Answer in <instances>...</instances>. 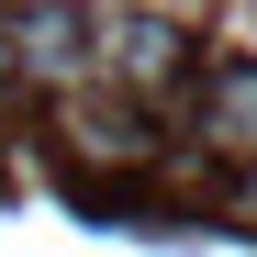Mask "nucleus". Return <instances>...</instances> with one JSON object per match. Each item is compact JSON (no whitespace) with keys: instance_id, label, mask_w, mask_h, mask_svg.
Returning a JSON list of instances; mask_svg holds the SVG:
<instances>
[{"instance_id":"1","label":"nucleus","mask_w":257,"mask_h":257,"mask_svg":"<svg viewBox=\"0 0 257 257\" xmlns=\"http://www.w3.org/2000/svg\"><path fill=\"white\" fill-rule=\"evenodd\" d=\"M90 78H101V90H123V101H179L190 78H201V56H190V34H179V23L123 12V23L90 34Z\"/></svg>"},{"instance_id":"2","label":"nucleus","mask_w":257,"mask_h":257,"mask_svg":"<svg viewBox=\"0 0 257 257\" xmlns=\"http://www.w3.org/2000/svg\"><path fill=\"white\" fill-rule=\"evenodd\" d=\"M0 67H12L23 90H45V101H78L90 90V23H78L67 0H23V12L0 23Z\"/></svg>"},{"instance_id":"3","label":"nucleus","mask_w":257,"mask_h":257,"mask_svg":"<svg viewBox=\"0 0 257 257\" xmlns=\"http://www.w3.org/2000/svg\"><path fill=\"white\" fill-rule=\"evenodd\" d=\"M190 146L224 157V168L257 157V56H201V78H190Z\"/></svg>"},{"instance_id":"4","label":"nucleus","mask_w":257,"mask_h":257,"mask_svg":"<svg viewBox=\"0 0 257 257\" xmlns=\"http://www.w3.org/2000/svg\"><path fill=\"white\" fill-rule=\"evenodd\" d=\"M235 212H246V224H257V157L235 168Z\"/></svg>"}]
</instances>
